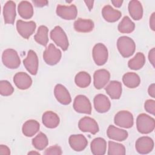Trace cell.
I'll list each match as a JSON object with an SVG mask.
<instances>
[{"label":"cell","mask_w":155,"mask_h":155,"mask_svg":"<svg viewBox=\"0 0 155 155\" xmlns=\"http://www.w3.org/2000/svg\"><path fill=\"white\" fill-rule=\"evenodd\" d=\"M117 47L120 54L124 58H129L133 54L136 50V44L130 37L123 36L119 38Z\"/></svg>","instance_id":"cell-1"},{"label":"cell","mask_w":155,"mask_h":155,"mask_svg":"<svg viewBox=\"0 0 155 155\" xmlns=\"http://www.w3.org/2000/svg\"><path fill=\"white\" fill-rule=\"evenodd\" d=\"M136 127L138 131L142 134H148L152 132L155 127L154 118L145 113L140 114L136 119Z\"/></svg>","instance_id":"cell-2"},{"label":"cell","mask_w":155,"mask_h":155,"mask_svg":"<svg viewBox=\"0 0 155 155\" xmlns=\"http://www.w3.org/2000/svg\"><path fill=\"white\" fill-rule=\"evenodd\" d=\"M2 61L4 65L10 69L17 68L21 64V59L17 51L12 48H8L3 51Z\"/></svg>","instance_id":"cell-3"},{"label":"cell","mask_w":155,"mask_h":155,"mask_svg":"<svg viewBox=\"0 0 155 155\" xmlns=\"http://www.w3.org/2000/svg\"><path fill=\"white\" fill-rule=\"evenodd\" d=\"M50 38L63 51L68 49L69 42L66 33L60 26H56L50 32Z\"/></svg>","instance_id":"cell-4"},{"label":"cell","mask_w":155,"mask_h":155,"mask_svg":"<svg viewBox=\"0 0 155 155\" xmlns=\"http://www.w3.org/2000/svg\"><path fill=\"white\" fill-rule=\"evenodd\" d=\"M62 56V53L59 48H57L54 44H50L43 53V59L45 63L50 65H54L58 64Z\"/></svg>","instance_id":"cell-5"},{"label":"cell","mask_w":155,"mask_h":155,"mask_svg":"<svg viewBox=\"0 0 155 155\" xmlns=\"http://www.w3.org/2000/svg\"><path fill=\"white\" fill-rule=\"evenodd\" d=\"M92 54L93 60L97 65H103L108 60V50L105 45L102 43L96 44L94 46L92 51Z\"/></svg>","instance_id":"cell-6"},{"label":"cell","mask_w":155,"mask_h":155,"mask_svg":"<svg viewBox=\"0 0 155 155\" xmlns=\"http://www.w3.org/2000/svg\"><path fill=\"white\" fill-rule=\"evenodd\" d=\"M73 108L79 113L90 114L91 113V105L90 100L84 95H78L74 99Z\"/></svg>","instance_id":"cell-7"},{"label":"cell","mask_w":155,"mask_h":155,"mask_svg":"<svg viewBox=\"0 0 155 155\" xmlns=\"http://www.w3.org/2000/svg\"><path fill=\"white\" fill-rule=\"evenodd\" d=\"M114 122L120 127L130 128L133 125V116L128 111H120L115 115Z\"/></svg>","instance_id":"cell-8"},{"label":"cell","mask_w":155,"mask_h":155,"mask_svg":"<svg viewBox=\"0 0 155 155\" xmlns=\"http://www.w3.org/2000/svg\"><path fill=\"white\" fill-rule=\"evenodd\" d=\"M36 24L34 21H24L18 20L16 22V29L18 33L24 38L28 39L35 32Z\"/></svg>","instance_id":"cell-9"},{"label":"cell","mask_w":155,"mask_h":155,"mask_svg":"<svg viewBox=\"0 0 155 155\" xmlns=\"http://www.w3.org/2000/svg\"><path fill=\"white\" fill-rule=\"evenodd\" d=\"M135 148L137 153L145 154L150 153L154 148L153 140L148 136H142L137 139Z\"/></svg>","instance_id":"cell-10"},{"label":"cell","mask_w":155,"mask_h":155,"mask_svg":"<svg viewBox=\"0 0 155 155\" xmlns=\"http://www.w3.org/2000/svg\"><path fill=\"white\" fill-rule=\"evenodd\" d=\"M24 65L27 70L31 74L36 75L38 69V58L36 53L33 50H29L28 51L27 56L23 61Z\"/></svg>","instance_id":"cell-11"},{"label":"cell","mask_w":155,"mask_h":155,"mask_svg":"<svg viewBox=\"0 0 155 155\" xmlns=\"http://www.w3.org/2000/svg\"><path fill=\"white\" fill-rule=\"evenodd\" d=\"M56 14L61 18L66 20L76 19L78 15V10L75 5L69 6L58 5L56 7Z\"/></svg>","instance_id":"cell-12"},{"label":"cell","mask_w":155,"mask_h":155,"mask_svg":"<svg viewBox=\"0 0 155 155\" xmlns=\"http://www.w3.org/2000/svg\"><path fill=\"white\" fill-rule=\"evenodd\" d=\"M79 128L83 132H89L95 134L99 131V126L97 122L90 117H84L78 123Z\"/></svg>","instance_id":"cell-13"},{"label":"cell","mask_w":155,"mask_h":155,"mask_svg":"<svg viewBox=\"0 0 155 155\" xmlns=\"http://www.w3.org/2000/svg\"><path fill=\"white\" fill-rule=\"evenodd\" d=\"M93 79L94 87L99 90L104 88L107 84L110 79V74L105 69H99L94 73Z\"/></svg>","instance_id":"cell-14"},{"label":"cell","mask_w":155,"mask_h":155,"mask_svg":"<svg viewBox=\"0 0 155 155\" xmlns=\"http://www.w3.org/2000/svg\"><path fill=\"white\" fill-rule=\"evenodd\" d=\"M93 102L94 108L98 113H106L110 109V101L108 97L103 94H97L94 97Z\"/></svg>","instance_id":"cell-15"},{"label":"cell","mask_w":155,"mask_h":155,"mask_svg":"<svg viewBox=\"0 0 155 155\" xmlns=\"http://www.w3.org/2000/svg\"><path fill=\"white\" fill-rule=\"evenodd\" d=\"M68 142L71 148L76 151L84 150L88 145L86 137L82 134H73L69 137Z\"/></svg>","instance_id":"cell-16"},{"label":"cell","mask_w":155,"mask_h":155,"mask_svg":"<svg viewBox=\"0 0 155 155\" xmlns=\"http://www.w3.org/2000/svg\"><path fill=\"white\" fill-rule=\"evenodd\" d=\"M54 94L56 100L61 104L68 105L71 102V98L68 91L62 84H57L55 86Z\"/></svg>","instance_id":"cell-17"},{"label":"cell","mask_w":155,"mask_h":155,"mask_svg":"<svg viewBox=\"0 0 155 155\" xmlns=\"http://www.w3.org/2000/svg\"><path fill=\"white\" fill-rule=\"evenodd\" d=\"M15 85L21 90H26L30 87L32 84L31 77L24 72L17 73L13 78Z\"/></svg>","instance_id":"cell-18"},{"label":"cell","mask_w":155,"mask_h":155,"mask_svg":"<svg viewBox=\"0 0 155 155\" xmlns=\"http://www.w3.org/2000/svg\"><path fill=\"white\" fill-rule=\"evenodd\" d=\"M16 4L12 1H7L3 7V16L5 24H13L16 18Z\"/></svg>","instance_id":"cell-19"},{"label":"cell","mask_w":155,"mask_h":155,"mask_svg":"<svg viewBox=\"0 0 155 155\" xmlns=\"http://www.w3.org/2000/svg\"><path fill=\"white\" fill-rule=\"evenodd\" d=\"M107 134L108 137L112 140L116 141H124L128 137V132L117 127H116L112 125H110L107 129Z\"/></svg>","instance_id":"cell-20"},{"label":"cell","mask_w":155,"mask_h":155,"mask_svg":"<svg viewBox=\"0 0 155 155\" xmlns=\"http://www.w3.org/2000/svg\"><path fill=\"white\" fill-rule=\"evenodd\" d=\"M42 121L47 128H54L59 124L60 119L55 113L51 111H47L42 115Z\"/></svg>","instance_id":"cell-21"},{"label":"cell","mask_w":155,"mask_h":155,"mask_svg":"<svg viewBox=\"0 0 155 155\" xmlns=\"http://www.w3.org/2000/svg\"><path fill=\"white\" fill-rule=\"evenodd\" d=\"M102 15L104 19L109 22H114L118 21L122 16L120 11L114 9L110 5H107L103 7Z\"/></svg>","instance_id":"cell-22"},{"label":"cell","mask_w":155,"mask_h":155,"mask_svg":"<svg viewBox=\"0 0 155 155\" xmlns=\"http://www.w3.org/2000/svg\"><path fill=\"white\" fill-rule=\"evenodd\" d=\"M94 22L91 19L78 18L74 22V30L80 33H88L94 28Z\"/></svg>","instance_id":"cell-23"},{"label":"cell","mask_w":155,"mask_h":155,"mask_svg":"<svg viewBox=\"0 0 155 155\" xmlns=\"http://www.w3.org/2000/svg\"><path fill=\"white\" fill-rule=\"evenodd\" d=\"M90 148L94 155H104L106 153L107 142L102 137L95 138L91 142Z\"/></svg>","instance_id":"cell-24"},{"label":"cell","mask_w":155,"mask_h":155,"mask_svg":"<svg viewBox=\"0 0 155 155\" xmlns=\"http://www.w3.org/2000/svg\"><path fill=\"white\" fill-rule=\"evenodd\" d=\"M105 90L112 99H118L122 94V84L119 81H112L107 85Z\"/></svg>","instance_id":"cell-25"},{"label":"cell","mask_w":155,"mask_h":155,"mask_svg":"<svg viewBox=\"0 0 155 155\" xmlns=\"http://www.w3.org/2000/svg\"><path fill=\"white\" fill-rule=\"evenodd\" d=\"M128 12L131 17L136 21L140 20L143 16V8L141 3L137 0L130 1Z\"/></svg>","instance_id":"cell-26"},{"label":"cell","mask_w":155,"mask_h":155,"mask_svg":"<svg viewBox=\"0 0 155 155\" xmlns=\"http://www.w3.org/2000/svg\"><path fill=\"white\" fill-rule=\"evenodd\" d=\"M122 81L127 87L134 88L139 85L140 83V79L139 76L136 73L128 72L123 76Z\"/></svg>","instance_id":"cell-27"},{"label":"cell","mask_w":155,"mask_h":155,"mask_svg":"<svg viewBox=\"0 0 155 155\" xmlns=\"http://www.w3.org/2000/svg\"><path fill=\"white\" fill-rule=\"evenodd\" d=\"M39 127L40 125L38 122L32 119L28 120L23 124L22 133L27 137H31L39 131Z\"/></svg>","instance_id":"cell-28"},{"label":"cell","mask_w":155,"mask_h":155,"mask_svg":"<svg viewBox=\"0 0 155 155\" xmlns=\"http://www.w3.org/2000/svg\"><path fill=\"white\" fill-rule=\"evenodd\" d=\"M18 10L21 17L25 19H30L33 15V5L27 1H21L19 4Z\"/></svg>","instance_id":"cell-29"},{"label":"cell","mask_w":155,"mask_h":155,"mask_svg":"<svg viewBox=\"0 0 155 155\" xmlns=\"http://www.w3.org/2000/svg\"><path fill=\"white\" fill-rule=\"evenodd\" d=\"M48 29L45 25H41L39 27L36 33L34 36V39L36 42L45 47L48 42Z\"/></svg>","instance_id":"cell-30"},{"label":"cell","mask_w":155,"mask_h":155,"mask_svg":"<svg viewBox=\"0 0 155 155\" xmlns=\"http://www.w3.org/2000/svg\"><path fill=\"white\" fill-rule=\"evenodd\" d=\"M145 63V58L141 52L136 54L134 58L130 59L128 62V66L130 69L137 70L143 67Z\"/></svg>","instance_id":"cell-31"},{"label":"cell","mask_w":155,"mask_h":155,"mask_svg":"<svg viewBox=\"0 0 155 155\" xmlns=\"http://www.w3.org/2000/svg\"><path fill=\"white\" fill-rule=\"evenodd\" d=\"M134 23L127 16H124L122 18L117 27L119 31L121 33H131L134 31Z\"/></svg>","instance_id":"cell-32"},{"label":"cell","mask_w":155,"mask_h":155,"mask_svg":"<svg viewBox=\"0 0 155 155\" xmlns=\"http://www.w3.org/2000/svg\"><path fill=\"white\" fill-rule=\"evenodd\" d=\"M74 82L78 87L86 88L90 84L91 76L85 71H80L76 75Z\"/></svg>","instance_id":"cell-33"},{"label":"cell","mask_w":155,"mask_h":155,"mask_svg":"<svg viewBox=\"0 0 155 155\" xmlns=\"http://www.w3.org/2000/svg\"><path fill=\"white\" fill-rule=\"evenodd\" d=\"M32 144L38 150H43L48 144L47 136L43 133H39L32 140Z\"/></svg>","instance_id":"cell-34"},{"label":"cell","mask_w":155,"mask_h":155,"mask_svg":"<svg viewBox=\"0 0 155 155\" xmlns=\"http://www.w3.org/2000/svg\"><path fill=\"white\" fill-rule=\"evenodd\" d=\"M107 154L108 155H124L125 154V148L122 144L109 141Z\"/></svg>","instance_id":"cell-35"},{"label":"cell","mask_w":155,"mask_h":155,"mask_svg":"<svg viewBox=\"0 0 155 155\" xmlns=\"http://www.w3.org/2000/svg\"><path fill=\"white\" fill-rule=\"evenodd\" d=\"M14 88L12 84L7 81L2 80L0 82V93L2 96H7L13 94Z\"/></svg>","instance_id":"cell-36"},{"label":"cell","mask_w":155,"mask_h":155,"mask_svg":"<svg viewBox=\"0 0 155 155\" xmlns=\"http://www.w3.org/2000/svg\"><path fill=\"white\" fill-rule=\"evenodd\" d=\"M44 154L45 155H60L62 154V150L61 148L59 146L54 145L48 147L44 151Z\"/></svg>","instance_id":"cell-37"},{"label":"cell","mask_w":155,"mask_h":155,"mask_svg":"<svg viewBox=\"0 0 155 155\" xmlns=\"http://www.w3.org/2000/svg\"><path fill=\"white\" fill-rule=\"evenodd\" d=\"M145 110L149 113L154 115L155 114V101L152 99L147 100L144 104Z\"/></svg>","instance_id":"cell-38"},{"label":"cell","mask_w":155,"mask_h":155,"mask_svg":"<svg viewBox=\"0 0 155 155\" xmlns=\"http://www.w3.org/2000/svg\"><path fill=\"white\" fill-rule=\"evenodd\" d=\"M148 59L153 67H154V59H155V48H153L150 50L148 53Z\"/></svg>","instance_id":"cell-39"},{"label":"cell","mask_w":155,"mask_h":155,"mask_svg":"<svg viewBox=\"0 0 155 155\" xmlns=\"http://www.w3.org/2000/svg\"><path fill=\"white\" fill-rule=\"evenodd\" d=\"M0 154L1 155H10V148L4 145H0Z\"/></svg>","instance_id":"cell-40"},{"label":"cell","mask_w":155,"mask_h":155,"mask_svg":"<svg viewBox=\"0 0 155 155\" xmlns=\"http://www.w3.org/2000/svg\"><path fill=\"white\" fill-rule=\"evenodd\" d=\"M33 2L35 6L37 7H42L47 5L48 3V2L45 0H34L33 1Z\"/></svg>","instance_id":"cell-41"},{"label":"cell","mask_w":155,"mask_h":155,"mask_svg":"<svg viewBox=\"0 0 155 155\" xmlns=\"http://www.w3.org/2000/svg\"><path fill=\"white\" fill-rule=\"evenodd\" d=\"M150 27L153 31L155 30V13H153L150 18Z\"/></svg>","instance_id":"cell-42"},{"label":"cell","mask_w":155,"mask_h":155,"mask_svg":"<svg viewBox=\"0 0 155 155\" xmlns=\"http://www.w3.org/2000/svg\"><path fill=\"white\" fill-rule=\"evenodd\" d=\"M148 92L149 95L152 97L153 98L155 97V84H151L148 89Z\"/></svg>","instance_id":"cell-43"},{"label":"cell","mask_w":155,"mask_h":155,"mask_svg":"<svg viewBox=\"0 0 155 155\" xmlns=\"http://www.w3.org/2000/svg\"><path fill=\"white\" fill-rule=\"evenodd\" d=\"M111 3L114 5V7H121L122 3H123V1L121 0H116V1H111Z\"/></svg>","instance_id":"cell-44"},{"label":"cell","mask_w":155,"mask_h":155,"mask_svg":"<svg viewBox=\"0 0 155 155\" xmlns=\"http://www.w3.org/2000/svg\"><path fill=\"white\" fill-rule=\"evenodd\" d=\"M84 2L86 4V5L88 7L89 10H91L93 8V4H94L93 1H85Z\"/></svg>","instance_id":"cell-45"},{"label":"cell","mask_w":155,"mask_h":155,"mask_svg":"<svg viewBox=\"0 0 155 155\" xmlns=\"http://www.w3.org/2000/svg\"><path fill=\"white\" fill-rule=\"evenodd\" d=\"M28 154H39V153L35 152V151H31V152H29Z\"/></svg>","instance_id":"cell-46"}]
</instances>
